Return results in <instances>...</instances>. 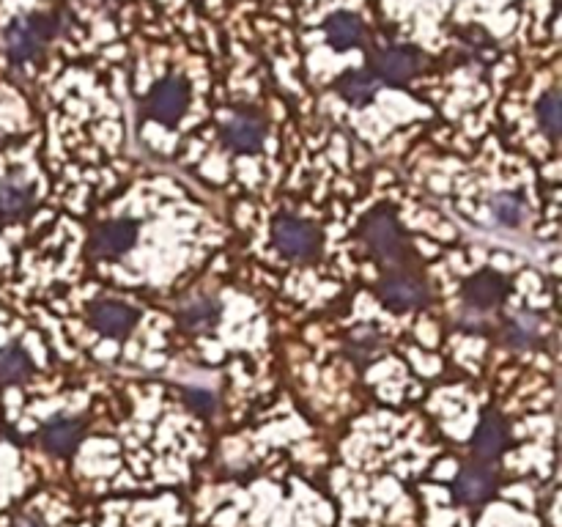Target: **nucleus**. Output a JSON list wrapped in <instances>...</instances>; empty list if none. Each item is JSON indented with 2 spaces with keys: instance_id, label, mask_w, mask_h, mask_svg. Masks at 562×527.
Returning <instances> with one entry per match:
<instances>
[{
  "instance_id": "1",
  "label": "nucleus",
  "mask_w": 562,
  "mask_h": 527,
  "mask_svg": "<svg viewBox=\"0 0 562 527\" xmlns=\"http://www.w3.org/2000/svg\"><path fill=\"white\" fill-rule=\"evenodd\" d=\"M360 237L373 253V259L382 261L384 269L403 267V264H412L414 261L412 248H409L406 234L401 228V220H398V215L390 206H376L371 215L362 220Z\"/></svg>"
},
{
  "instance_id": "2",
  "label": "nucleus",
  "mask_w": 562,
  "mask_h": 527,
  "mask_svg": "<svg viewBox=\"0 0 562 527\" xmlns=\"http://www.w3.org/2000/svg\"><path fill=\"white\" fill-rule=\"evenodd\" d=\"M61 14L58 11H33L25 17L9 22V28L3 33L6 53L14 64L33 61L47 50V44L53 42L61 33Z\"/></svg>"
},
{
  "instance_id": "3",
  "label": "nucleus",
  "mask_w": 562,
  "mask_h": 527,
  "mask_svg": "<svg viewBox=\"0 0 562 527\" xmlns=\"http://www.w3.org/2000/svg\"><path fill=\"white\" fill-rule=\"evenodd\" d=\"M379 300L384 305H390L395 311H409V308H425L431 302V291L425 283L423 272L417 269V264H403V267H393L384 272V278L379 280Z\"/></svg>"
},
{
  "instance_id": "4",
  "label": "nucleus",
  "mask_w": 562,
  "mask_h": 527,
  "mask_svg": "<svg viewBox=\"0 0 562 527\" xmlns=\"http://www.w3.org/2000/svg\"><path fill=\"white\" fill-rule=\"evenodd\" d=\"M272 237H275L277 250H280L286 259L308 261L319 253V228L313 226L310 220H302V217L280 215L275 220V228H272Z\"/></svg>"
},
{
  "instance_id": "5",
  "label": "nucleus",
  "mask_w": 562,
  "mask_h": 527,
  "mask_svg": "<svg viewBox=\"0 0 562 527\" xmlns=\"http://www.w3.org/2000/svg\"><path fill=\"white\" fill-rule=\"evenodd\" d=\"M266 132L269 124L258 113V110H239L231 119L225 121L223 127V143L231 151H242V154H255L264 149Z\"/></svg>"
},
{
  "instance_id": "6",
  "label": "nucleus",
  "mask_w": 562,
  "mask_h": 527,
  "mask_svg": "<svg viewBox=\"0 0 562 527\" xmlns=\"http://www.w3.org/2000/svg\"><path fill=\"white\" fill-rule=\"evenodd\" d=\"M508 294H510L508 278L499 275V272H494V269H483L478 275H472V278L464 283V291H461L464 308L478 313H491L494 308H499L502 302L508 300Z\"/></svg>"
},
{
  "instance_id": "7",
  "label": "nucleus",
  "mask_w": 562,
  "mask_h": 527,
  "mask_svg": "<svg viewBox=\"0 0 562 527\" xmlns=\"http://www.w3.org/2000/svg\"><path fill=\"white\" fill-rule=\"evenodd\" d=\"M190 102V91L187 83L181 77H165L157 83V88L151 91L149 97V113L151 119H157L165 127H176L184 119V110Z\"/></svg>"
},
{
  "instance_id": "8",
  "label": "nucleus",
  "mask_w": 562,
  "mask_h": 527,
  "mask_svg": "<svg viewBox=\"0 0 562 527\" xmlns=\"http://www.w3.org/2000/svg\"><path fill=\"white\" fill-rule=\"evenodd\" d=\"M138 242L135 220H110L91 234V253L96 259H121Z\"/></svg>"
},
{
  "instance_id": "9",
  "label": "nucleus",
  "mask_w": 562,
  "mask_h": 527,
  "mask_svg": "<svg viewBox=\"0 0 562 527\" xmlns=\"http://www.w3.org/2000/svg\"><path fill=\"white\" fill-rule=\"evenodd\" d=\"M140 313L127 305V302L118 300H99L88 313V322L94 327L96 333H102L105 338H127L135 324H138Z\"/></svg>"
},
{
  "instance_id": "10",
  "label": "nucleus",
  "mask_w": 562,
  "mask_h": 527,
  "mask_svg": "<svg viewBox=\"0 0 562 527\" xmlns=\"http://www.w3.org/2000/svg\"><path fill=\"white\" fill-rule=\"evenodd\" d=\"M373 72L382 77L384 83L403 86L420 72V55L409 47H387L373 58Z\"/></svg>"
},
{
  "instance_id": "11",
  "label": "nucleus",
  "mask_w": 562,
  "mask_h": 527,
  "mask_svg": "<svg viewBox=\"0 0 562 527\" xmlns=\"http://www.w3.org/2000/svg\"><path fill=\"white\" fill-rule=\"evenodd\" d=\"M508 442H510L508 423L502 420L499 412H486V418L480 420L478 431H475V442H472L475 456L483 459V462L497 459L499 453L508 448Z\"/></svg>"
},
{
  "instance_id": "12",
  "label": "nucleus",
  "mask_w": 562,
  "mask_h": 527,
  "mask_svg": "<svg viewBox=\"0 0 562 527\" xmlns=\"http://www.w3.org/2000/svg\"><path fill=\"white\" fill-rule=\"evenodd\" d=\"M223 316V305L214 297H195V300L184 302L179 308V322L184 330H192V333H206L212 330L214 324L220 322Z\"/></svg>"
},
{
  "instance_id": "13",
  "label": "nucleus",
  "mask_w": 562,
  "mask_h": 527,
  "mask_svg": "<svg viewBox=\"0 0 562 527\" xmlns=\"http://www.w3.org/2000/svg\"><path fill=\"white\" fill-rule=\"evenodd\" d=\"M33 206V187L20 176H9V179H0V217H17L28 215Z\"/></svg>"
},
{
  "instance_id": "14",
  "label": "nucleus",
  "mask_w": 562,
  "mask_h": 527,
  "mask_svg": "<svg viewBox=\"0 0 562 527\" xmlns=\"http://www.w3.org/2000/svg\"><path fill=\"white\" fill-rule=\"evenodd\" d=\"M502 341L510 346V349H532L541 341V319L535 313H516L510 316L505 327H502Z\"/></svg>"
},
{
  "instance_id": "15",
  "label": "nucleus",
  "mask_w": 562,
  "mask_h": 527,
  "mask_svg": "<svg viewBox=\"0 0 562 527\" xmlns=\"http://www.w3.org/2000/svg\"><path fill=\"white\" fill-rule=\"evenodd\" d=\"M83 437V420L75 418H58L53 420L47 429H44V448L50 453H58V456H69L75 451L77 442Z\"/></svg>"
},
{
  "instance_id": "16",
  "label": "nucleus",
  "mask_w": 562,
  "mask_h": 527,
  "mask_svg": "<svg viewBox=\"0 0 562 527\" xmlns=\"http://www.w3.org/2000/svg\"><path fill=\"white\" fill-rule=\"evenodd\" d=\"M346 355L354 360V366H371L382 355V335L373 327H357L346 335Z\"/></svg>"
},
{
  "instance_id": "17",
  "label": "nucleus",
  "mask_w": 562,
  "mask_h": 527,
  "mask_svg": "<svg viewBox=\"0 0 562 527\" xmlns=\"http://www.w3.org/2000/svg\"><path fill=\"white\" fill-rule=\"evenodd\" d=\"M324 31H327L329 44L338 47V50H346V47H354V44L362 42V20L357 14H351V11L332 14Z\"/></svg>"
},
{
  "instance_id": "18",
  "label": "nucleus",
  "mask_w": 562,
  "mask_h": 527,
  "mask_svg": "<svg viewBox=\"0 0 562 527\" xmlns=\"http://www.w3.org/2000/svg\"><path fill=\"white\" fill-rule=\"evenodd\" d=\"M494 492V475L483 467H469L458 475L456 497L461 503H480Z\"/></svg>"
},
{
  "instance_id": "19",
  "label": "nucleus",
  "mask_w": 562,
  "mask_h": 527,
  "mask_svg": "<svg viewBox=\"0 0 562 527\" xmlns=\"http://www.w3.org/2000/svg\"><path fill=\"white\" fill-rule=\"evenodd\" d=\"M376 77L371 75V72H365V69H360V72H349V75H343L338 80V94L346 102H351V105H365V102H371L373 97H376Z\"/></svg>"
},
{
  "instance_id": "20",
  "label": "nucleus",
  "mask_w": 562,
  "mask_h": 527,
  "mask_svg": "<svg viewBox=\"0 0 562 527\" xmlns=\"http://www.w3.org/2000/svg\"><path fill=\"white\" fill-rule=\"evenodd\" d=\"M31 377V357L22 352V346H6L0 349V382L14 385Z\"/></svg>"
},
{
  "instance_id": "21",
  "label": "nucleus",
  "mask_w": 562,
  "mask_h": 527,
  "mask_svg": "<svg viewBox=\"0 0 562 527\" xmlns=\"http://www.w3.org/2000/svg\"><path fill=\"white\" fill-rule=\"evenodd\" d=\"M491 212L502 228H519L524 223V201L516 193H499L491 198Z\"/></svg>"
},
{
  "instance_id": "22",
  "label": "nucleus",
  "mask_w": 562,
  "mask_h": 527,
  "mask_svg": "<svg viewBox=\"0 0 562 527\" xmlns=\"http://www.w3.org/2000/svg\"><path fill=\"white\" fill-rule=\"evenodd\" d=\"M560 113V91L552 88V91H546L541 97V102H538V121H541V127L552 140L560 138Z\"/></svg>"
},
{
  "instance_id": "23",
  "label": "nucleus",
  "mask_w": 562,
  "mask_h": 527,
  "mask_svg": "<svg viewBox=\"0 0 562 527\" xmlns=\"http://www.w3.org/2000/svg\"><path fill=\"white\" fill-rule=\"evenodd\" d=\"M187 404H190L195 412H201V415H212L214 409H217V396H214L212 390L192 388L187 390Z\"/></svg>"
},
{
  "instance_id": "24",
  "label": "nucleus",
  "mask_w": 562,
  "mask_h": 527,
  "mask_svg": "<svg viewBox=\"0 0 562 527\" xmlns=\"http://www.w3.org/2000/svg\"><path fill=\"white\" fill-rule=\"evenodd\" d=\"M11 527H39V522H36V519H31V517H20V519H14V522H11Z\"/></svg>"
}]
</instances>
